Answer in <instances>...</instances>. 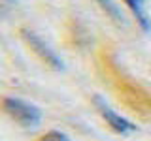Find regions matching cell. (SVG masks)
Wrapping results in <instances>:
<instances>
[{
    "mask_svg": "<svg viewBox=\"0 0 151 141\" xmlns=\"http://www.w3.org/2000/svg\"><path fill=\"white\" fill-rule=\"evenodd\" d=\"M38 141H70V139H68L66 134H63V132H59V130H49V132H45Z\"/></svg>",
    "mask_w": 151,
    "mask_h": 141,
    "instance_id": "7",
    "label": "cell"
},
{
    "mask_svg": "<svg viewBox=\"0 0 151 141\" xmlns=\"http://www.w3.org/2000/svg\"><path fill=\"white\" fill-rule=\"evenodd\" d=\"M0 107L12 120L21 124L23 128H36L42 122V111L38 109L34 103L25 102L21 98H12L4 96L0 100Z\"/></svg>",
    "mask_w": 151,
    "mask_h": 141,
    "instance_id": "2",
    "label": "cell"
},
{
    "mask_svg": "<svg viewBox=\"0 0 151 141\" xmlns=\"http://www.w3.org/2000/svg\"><path fill=\"white\" fill-rule=\"evenodd\" d=\"M123 2L127 4V8L130 9V13L134 15L136 23L144 28L145 32L151 30V21L147 17V13H145V8H144V0H123Z\"/></svg>",
    "mask_w": 151,
    "mask_h": 141,
    "instance_id": "5",
    "label": "cell"
},
{
    "mask_svg": "<svg viewBox=\"0 0 151 141\" xmlns=\"http://www.w3.org/2000/svg\"><path fill=\"white\" fill-rule=\"evenodd\" d=\"M19 34H21L23 41H25V43L30 47V51H32V53H34L45 66H49V68H53V70H63L64 64H63V60H60V56L57 55L44 40H42L40 34H36L34 30H30V28H27V26H23L21 30H19Z\"/></svg>",
    "mask_w": 151,
    "mask_h": 141,
    "instance_id": "3",
    "label": "cell"
},
{
    "mask_svg": "<svg viewBox=\"0 0 151 141\" xmlns=\"http://www.w3.org/2000/svg\"><path fill=\"white\" fill-rule=\"evenodd\" d=\"M6 2H12V0H6Z\"/></svg>",
    "mask_w": 151,
    "mask_h": 141,
    "instance_id": "8",
    "label": "cell"
},
{
    "mask_svg": "<svg viewBox=\"0 0 151 141\" xmlns=\"http://www.w3.org/2000/svg\"><path fill=\"white\" fill-rule=\"evenodd\" d=\"M96 2H98V6H100V8H102L104 11H106V13H108V15H110L115 23H121V21H123L119 8H117L115 4L111 2V0H96Z\"/></svg>",
    "mask_w": 151,
    "mask_h": 141,
    "instance_id": "6",
    "label": "cell"
},
{
    "mask_svg": "<svg viewBox=\"0 0 151 141\" xmlns=\"http://www.w3.org/2000/svg\"><path fill=\"white\" fill-rule=\"evenodd\" d=\"M104 66L108 70V75L111 77L113 85H115V90L119 94L121 102L127 103L130 109H134V113L151 119V98L145 90H142L138 85L130 83L127 77H123V73L115 68V64L111 60H104Z\"/></svg>",
    "mask_w": 151,
    "mask_h": 141,
    "instance_id": "1",
    "label": "cell"
},
{
    "mask_svg": "<svg viewBox=\"0 0 151 141\" xmlns=\"http://www.w3.org/2000/svg\"><path fill=\"white\" fill-rule=\"evenodd\" d=\"M93 103L96 105V109H98V113H100V117L106 120V124L110 126L113 132H117V134H130V132L136 130V126L132 124L130 120H127L125 117L117 115V113L106 103V100H104L102 96H94V98H93Z\"/></svg>",
    "mask_w": 151,
    "mask_h": 141,
    "instance_id": "4",
    "label": "cell"
}]
</instances>
